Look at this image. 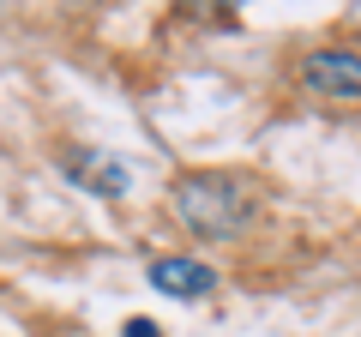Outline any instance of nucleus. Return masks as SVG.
I'll use <instances>...</instances> for the list:
<instances>
[{
  "mask_svg": "<svg viewBox=\"0 0 361 337\" xmlns=\"http://www.w3.org/2000/svg\"><path fill=\"white\" fill-rule=\"evenodd\" d=\"M66 168H73V175H78L85 187H97L103 199H121V193H127V168H121V163H109V157H97V163H90L85 151H73V157H66Z\"/></svg>",
  "mask_w": 361,
  "mask_h": 337,
  "instance_id": "nucleus-4",
  "label": "nucleus"
},
{
  "mask_svg": "<svg viewBox=\"0 0 361 337\" xmlns=\"http://www.w3.org/2000/svg\"><path fill=\"white\" fill-rule=\"evenodd\" d=\"M121 337H163V331H157L151 319H127V331H121Z\"/></svg>",
  "mask_w": 361,
  "mask_h": 337,
  "instance_id": "nucleus-5",
  "label": "nucleus"
},
{
  "mask_svg": "<svg viewBox=\"0 0 361 337\" xmlns=\"http://www.w3.org/2000/svg\"><path fill=\"white\" fill-rule=\"evenodd\" d=\"M307 91L325 97V103H361V54L349 49H319L307 54Z\"/></svg>",
  "mask_w": 361,
  "mask_h": 337,
  "instance_id": "nucleus-2",
  "label": "nucleus"
},
{
  "mask_svg": "<svg viewBox=\"0 0 361 337\" xmlns=\"http://www.w3.org/2000/svg\"><path fill=\"white\" fill-rule=\"evenodd\" d=\"M175 217L193 235H235L253 217V199L235 175H180L175 181Z\"/></svg>",
  "mask_w": 361,
  "mask_h": 337,
  "instance_id": "nucleus-1",
  "label": "nucleus"
},
{
  "mask_svg": "<svg viewBox=\"0 0 361 337\" xmlns=\"http://www.w3.org/2000/svg\"><path fill=\"white\" fill-rule=\"evenodd\" d=\"M151 289L157 295H175V301H199L217 289V271L199 259H180V253H163V259H151Z\"/></svg>",
  "mask_w": 361,
  "mask_h": 337,
  "instance_id": "nucleus-3",
  "label": "nucleus"
}]
</instances>
